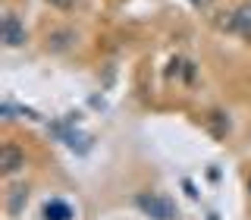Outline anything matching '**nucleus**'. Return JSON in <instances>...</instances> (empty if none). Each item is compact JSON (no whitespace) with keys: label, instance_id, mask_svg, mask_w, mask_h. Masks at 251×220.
Segmentation results:
<instances>
[{"label":"nucleus","instance_id":"8","mask_svg":"<svg viewBox=\"0 0 251 220\" xmlns=\"http://www.w3.org/2000/svg\"><path fill=\"white\" fill-rule=\"evenodd\" d=\"M226 129H229V120H226L223 113H214V132H217V136H223Z\"/></svg>","mask_w":251,"mask_h":220},{"label":"nucleus","instance_id":"5","mask_svg":"<svg viewBox=\"0 0 251 220\" xmlns=\"http://www.w3.org/2000/svg\"><path fill=\"white\" fill-rule=\"evenodd\" d=\"M41 217L44 220H73V204L63 201V198H50V201L44 204Z\"/></svg>","mask_w":251,"mask_h":220},{"label":"nucleus","instance_id":"11","mask_svg":"<svg viewBox=\"0 0 251 220\" xmlns=\"http://www.w3.org/2000/svg\"><path fill=\"white\" fill-rule=\"evenodd\" d=\"M248 189H251V183H248Z\"/></svg>","mask_w":251,"mask_h":220},{"label":"nucleus","instance_id":"4","mask_svg":"<svg viewBox=\"0 0 251 220\" xmlns=\"http://www.w3.org/2000/svg\"><path fill=\"white\" fill-rule=\"evenodd\" d=\"M25 201H28V186H13L10 192H6V198H3L6 214H10V217H19L22 208H25Z\"/></svg>","mask_w":251,"mask_h":220},{"label":"nucleus","instance_id":"2","mask_svg":"<svg viewBox=\"0 0 251 220\" xmlns=\"http://www.w3.org/2000/svg\"><path fill=\"white\" fill-rule=\"evenodd\" d=\"M25 167V154H22L19 145H13V141H6L3 148H0V173L3 176H13V173H19Z\"/></svg>","mask_w":251,"mask_h":220},{"label":"nucleus","instance_id":"1","mask_svg":"<svg viewBox=\"0 0 251 220\" xmlns=\"http://www.w3.org/2000/svg\"><path fill=\"white\" fill-rule=\"evenodd\" d=\"M135 204L151 220H179L176 204H173V198H170V195H163V192H141L138 198H135Z\"/></svg>","mask_w":251,"mask_h":220},{"label":"nucleus","instance_id":"6","mask_svg":"<svg viewBox=\"0 0 251 220\" xmlns=\"http://www.w3.org/2000/svg\"><path fill=\"white\" fill-rule=\"evenodd\" d=\"M73 44H75V31L73 28H57V31H50V38H47V51H53V54L69 51Z\"/></svg>","mask_w":251,"mask_h":220},{"label":"nucleus","instance_id":"7","mask_svg":"<svg viewBox=\"0 0 251 220\" xmlns=\"http://www.w3.org/2000/svg\"><path fill=\"white\" fill-rule=\"evenodd\" d=\"M235 31H239L242 38H251V0H245V3L235 10Z\"/></svg>","mask_w":251,"mask_h":220},{"label":"nucleus","instance_id":"9","mask_svg":"<svg viewBox=\"0 0 251 220\" xmlns=\"http://www.w3.org/2000/svg\"><path fill=\"white\" fill-rule=\"evenodd\" d=\"M47 3L57 6V10H69V6H73V0H47Z\"/></svg>","mask_w":251,"mask_h":220},{"label":"nucleus","instance_id":"10","mask_svg":"<svg viewBox=\"0 0 251 220\" xmlns=\"http://www.w3.org/2000/svg\"><path fill=\"white\" fill-rule=\"evenodd\" d=\"M192 3H195V6H204V3H207V0H192Z\"/></svg>","mask_w":251,"mask_h":220},{"label":"nucleus","instance_id":"3","mask_svg":"<svg viewBox=\"0 0 251 220\" xmlns=\"http://www.w3.org/2000/svg\"><path fill=\"white\" fill-rule=\"evenodd\" d=\"M0 35H3V44L6 47H22V44H25V26L19 22V16H16V13H6L3 16Z\"/></svg>","mask_w":251,"mask_h":220}]
</instances>
